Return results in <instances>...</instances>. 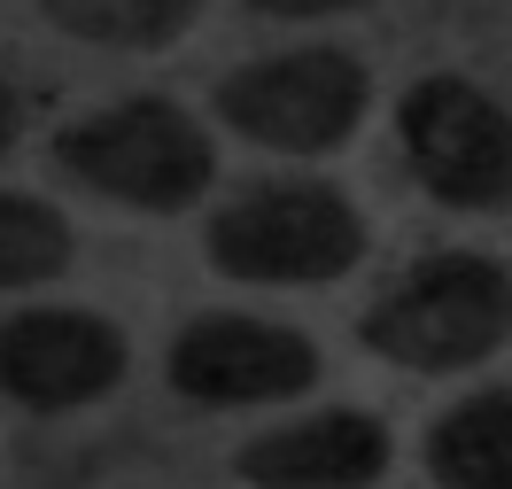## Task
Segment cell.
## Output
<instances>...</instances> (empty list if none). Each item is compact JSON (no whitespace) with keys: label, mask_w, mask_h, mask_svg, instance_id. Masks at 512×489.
I'll use <instances>...</instances> for the list:
<instances>
[{"label":"cell","mask_w":512,"mask_h":489,"mask_svg":"<svg viewBox=\"0 0 512 489\" xmlns=\"http://www.w3.org/2000/svg\"><path fill=\"white\" fill-rule=\"evenodd\" d=\"M16 132H24V101H16V86L0 78V156L16 148Z\"/></svg>","instance_id":"13"},{"label":"cell","mask_w":512,"mask_h":489,"mask_svg":"<svg viewBox=\"0 0 512 489\" xmlns=\"http://www.w3.org/2000/svg\"><path fill=\"white\" fill-rule=\"evenodd\" d=\"M39 16L63 39H86L109 55H156L194 32L202 0H39Z\"/></svg>","instance_id":"10"},{"label":"cell","mask_w":512,"mask_h":489,"mask_svg":"<svg viewBox=\"0 0 512 489\" xmlns=\"http://www.w3.org/2000/svg\"><path fill=\"white\" fill-rule=\"evenodd\" d=\"M125 365V334L101 311L47 303V311H16L0 326V396L24 412H86L125 381Z\"/></svg>","instance_id":"7"},{"label":"cell","mask_w":512,"mask_h":489,"mask_svg":"<svg viewBox=\"0 0 512 489\" xmlns=\"http://www.w3.org/2000/svg\"><path fill=\"white\" fill-rule=\"evenodd\" d=\"M70 257H78V233H70V218L55 202L47 195H0V295L70 272Z\"/></svg>","instance_id":"11"},{"label":"cell","mask_w":512,"mask_h":489,"mask_svg":"<svg viewBox=\"0 0 512 489\" xmlns=\"http://www.w3.org/2000/svg\"><path fill=\"white\" fill-rule=\"evenodd\" d=\"M256 16H280V24H311V16H350L365 0H249Z\"/></svg>","instance_id":"12"},{"label":"cell","mask_w":512,"mask_h":489,"mask_svg":"<svg viewBox=\"0 0 512 489\" xmlns=\"http://www.w3.org/2000/svg\"><path fill=\"white\" fill-rule=\"evenodd\" d=\"M202 249L249 288H326L365 257V210L326 179H264L210 210Z\"/></svg>","instance_id":"3"},{"label":"cell","mask_w":512,"mask_h":489,"mask_svg":"<svg viewBox=\"0 0 512 489\" xmlns=\"http://www.w3.org/2000/svg\"><path fill=\"white\" fill-rule=\"evenodd\" d=\"M373 109V70L350 47H280L218 78V117L272 156H334Z\"/></svg>","instance_id":"4"},{"label":"cell","mask_w":512,"mask_h":489,"mask_svg":"<svg viewBox=\"0 0 512 489\" xmlns=\"http://www.w3.org/2000/svg\"><path fill=\"white\" fill-rule=\"evenodd\" d=\"M357 334L404 373H466L512 342V264L489 249H435L357 319Z\"/></svg>","instance_id":"2"},{"label":"cell","mask_w":512,"mask_h":489,"mask_svg":"<svg viewBox=\"0 0 512 489\" xmlns=\"http://www.w3.org/2000/svg\"><path fill=\"white\" fill-rule=\"evenodd\" d=\"M427 482L435 489H512V389L458 396L427 427Z\"/></svg>","instance_id":"9"},{"label":"cell","mask_w":512,"mask_h":489,"mask_svg":"<svg viewBox=\"0 0 512 489\" xmlns=\"http://www.w3.org/2000/svg\"><path fill=\"white\" fill-rule=\"evenodd\" d=\"M388 427L357 404H326L288 427H264L241 443L233 474L249 489H381L388 482Z\"/></svg>","instance_id":"8"},{"label":"cell","mask_w":512,"mask_h":489,"mask_svg":"<svg viewBox=\"0 0 512 489\" xmlns=\"http://www.w3.org/2000/svg\"><path fill=\"white\" fill-rule=\"evenodd\" d=\"M171 389L202 412H256V404H288L319 389V342L288 319H256V311H202L171 334Z\"/></svg>","instance_id":"6"},{"label":"cell","mask_w":512,"mask_h":489,"mask_svg":"<svg viewBox=\"0 0 512 489\" xmlns=\"http://www.w3.org/2000/svg\"><path fill=\"white\" fill-rule=\"evenodd\" d=\"M396 148L443 210H512V109L489 86L435 70L396 101Z\"/></svg>","instance_id":"5"},{"label":"cell","mask_w":512,"mask_h":489,"mask_svg":"<svg viewBox=\"0 0 512 489\" xmlns=\"http://www.w3.org/2000/svg\"><path fill=\"white\" fill-rule=\"evenodd\" d=\"M55 171L94 202H117V210H140V218H171V210H194L210 195L218 148L194 125V109H179L163 94H132V101H109V109L55 132Z\"/></svg>","instance_id":"1"}]
</instances>
